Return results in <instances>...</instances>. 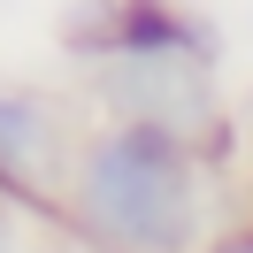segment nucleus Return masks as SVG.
Wrapping results in <instances>:
<instances>
[{"label": "nucleus", "instance_id": "obj_4", "mask_svg": "<svg viewBox=\"0 0 253 253\" xmlns=\"http://www.w3.org/2000/svg\"><path fill=\"white\" fill-rule=\"evenodd\" d=\"M200 253H253V222H246V230H222V238H207Z\"/></svg>", "mask_w": 253, "mask_h": 253}, {"label": "nucleus", "instance_id": "obj_2", "mask_svg": "<svg viewBox=\"0 0 253 253\" xmlns=\"http://www.w3.org/2000/svg\"><path fill=\"white\" fill-rule=\"evenodd\" d=\"M77 146H69L54 100L0 84V192L8 200H69Z\"/></svg>", "mask_w": 253, "mask_h": 253}, {"label": "nucleus", "instance_id": "obj_1", "mask_svg": "<svg viewBox=\"0 0 253 253\" xmlns=\"http://www.w3.org/2000/svg\"><path fill=\"white\" fill-rule=\"evenodd\" d=\"M69 222L100 253H200L207 246V184L200 146L161 123H108L77 146Z\"/></svg>", "mask_w": 253, "mask_h": 253}, {"label": "nucleus", "instance_id": "obj_3", "mask_svg": "<svg viewBox=\"0 0 253 253\" xmlns=\"http://www.w3.org/2000/svg\"><path fill=\"white\" fill-rule=\"evenodd\" d=\"M108 62H207V31L169 0H100V39Z\"/></svg>", "mask_w": 253, "mask_h": 253}]
</instances>
